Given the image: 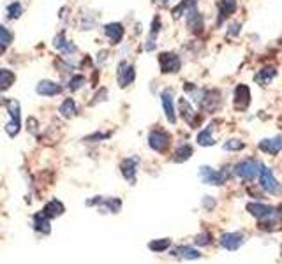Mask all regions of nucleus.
Wrapping results in <instances>:
<instances>
[{"label":"nucleus","instance_id":"f257e3e1","mask_svg":"<svg viewBox=\"0 0 282 264\" xmlns=\"http://www.w3.org/2000/svg\"><path fill=\"white\" fill-rule=\"evenodd\" d=\"M261 166L258 161H254V159H245V161L238 162L235 167H233V171H235V174L238 178H242V180L245 181H252L256 176H259V171H261Z\"/></svg>","mask_w":282,"mask_h":264},{"label":"nucleus","instance_id":"f03ea898","mask_svg":"<svg viewBox=\"0 0 282 264\" xmlns=\"http://www.w3.org/2000/svg\"><path fill=\"white\" fill-rule=\"evenodd\" d=\"M259 185H261L263 191H266L272 196H280L282 194V187L280 183L275 180L272 169H268L266 166H261V171H259Z\"/></svg>","mask_w":282,"mask_h":264},{"label":"nucleus","instance_id":"7ed1b4c3","mask_svg":"<svg viewBox=\"0 0 282 264\" xmlns=\"http://www.w3.org/2000/svg\"><path fill=\"white\" fill-rule=\"evenodd\" d=\"M199 178H201L203 183H208V185H215V187H219V185L226 183V180L229 178V173L226 169L215 171L214 167H210V166H203L201 169H199Z\"/></svg>","mask_w":282,"mask_h":264},{"label":"nucleus","instance_id":"20e7f679","mask_svg":"<svg viewBox=\"0 0 282 264\" xmlns=\"http://www.w3.org/2000/svg\"><path fill=\"white\" fill-rule=\"evenodd\" d=\"M169 144H171V136L166 131H162V129H154V131L148 134V146L154 152L162 154V152L168 150Z\"/></svg>","mask_w":282,"mask_h":264},{"label":"nucleus","instance_id":"39448f33","mask_svg":"<svg viewBox=\"0 0 282 264\" xmlns=\"http://www.w3.org/2000/svg\"><path fill=\"white\" fill-rule=\"evenodd\" d=\"M159 65H161V72L164 74H175L180 70L182 60L177 53H171V51H166V53L159 55Z\"/></svg>","mask_w":282,"mask_h":264},{"label":"nucleus","instance_id":"423d86ee","mask_svg":"<svg viewBox=\"0 0 282 264\" xmlns=\"http://www.w3.org/2000/svg\"><path fill=\"white\" fill-rule=\"evenodd\" d=\"M259 229H265V231H277L282 229V208H275L266 215L265 218L259 220Z\"/></svg>","mask_w":282,"mask_h":264},{"label":"nucleus","instance_id":"0eeeda50","mask_svg":"<svg viewBox=\"0 0 282 264\" xmlns=\"http://www.w3.org/2000/svg\"><path fill=\"white\" fill-rule=\"evenodd\" d=\"M178 109H180V115L182 118H184L185 122H187L189 125H191L192 129H196L199 125V115L194 111V107H192V104L189 102L185 97H182L180 100H178Z\"/></svg>","mask_w":282,"mask_h":264},{"label":"nucleus","instance_id":"6e6552de","mask_svg":"<svg viewBox=\"0 0 282 264\" xmlns=\"http://www.w3.org/2000/svg\"><path fill=\"white\" fill-rule=\"evenodd\" d=\"M161 104H162V109H164V115H166V118H168L169 124H177L175 95H173V90L166 88L164 92H161Z\"/></svg>","mask_w":282,"mask_h":264},{"label":"nucleus","instance_id":"1a4fd4ad","mask_svg":"<svg viewBox=\"0 0 282 264\" xmlns=\"http://www.w3.org/2000/svg\"><path fill=\"white\" fill-rule=\"evenodd\" d=\"M117 80H118V85H120L122 88L129 87V85H131L132 81L136 80L134 65H131L129 62H120L118 70H117Z\"/></svg>","mask_w":282,"mask_h":264},{"label":"nucleus","instance_id":"9d476101","mask_svg":"<svg viewBox=\"0 0 282 264\" xmlns=\"http://www.w3.org/2000/svg\"><path fill=\"white\" fill-rule=\"evenodd\" d=\"M138 164H139V159L138 157H127V159H124V161H122V164H120L122 176H124L131 185L136 183V173H138Z\"/></svg>","mask_w":282,"mask_h":264},{"label":"nucleus","instance_id":"9b49d317","mask_svg":"<svg viewBox=\"0 0 282 264\" xmlns=\"http://www.w3.org/2000/svg\"><path fill=\"white\" fill-rule=\"evenodd\" d=\"M251 104V90L247 85H238L235 88V95H233V106L238 111H245Z\"/></svg>","mask_w":282,"mask_h":264},{"label":"nucleus","instance_id":"f8f14e48","mask_svg":"<svg viewBox=\"0 0 282 264\" xmlns=\"http://www.w3.org/2000/svg\"><path fill=\"white\" fill-rule=\"evenodd\" d=\"M36 92L41 97H55V95L62 94V85L55 83V81H51V80H43L37 83Z\"/></svg>","mask_w":282,"mask_h":264},{"label":"nucleus","instance_id":"ddd939ff","mask_svg":"<svg viewBox=\"0 0 282 264\" xmlns=\"http://www.w3.org/2000/svg\"><path fill=\"white\" fill-rule=\"evenodd\" d=\"M102 33L110 39L111 44H120V41L124 39V33H125V28L122 23H117V21H113V23H108L102 27Z\"/></svg>","mask_w":282,"mask_h":264},{"label":"nucleus","instance_id":"4468645a","mask_svg":"<svg viewBox=\"0 0 282 264\" xmlns=\"http://www.w3.org/2000/svg\"><path fill=\"white\" fill-rule=\"evenodd\" d=\"M221 245L226 248V250H238L240 247L243 245V234L242 233H224L221 236Z\"/></svg>","mask_w":282,"mask_h":264},{"label":"nucleus","instance_id":"2eb2a0df","mask_svg":"<svg viewBox=\"0 0 282 264\" xmlns=\"http://www.w3.org/2000/svg\"><path fill=\"white\" fill-rule=\"evenodd\" d=\"M259 150L263 154H268V155H277L282 150V137L275 136V137H270V139H263L259 143Z\"/></svg>","mask_w":282,"mask_h":264},{"label":"nucleus","instance_id":"dca6fc26","mask_svg":"<svg viewBox=\"0 0 282 264\" xmlns=\"http://www.w3.org/2000/svg\"><path fill=\"white\" fill-rule=\"evenodd\" d=\"M53 46L57 48V50L60 51L62 55L76 53V46H74L70 41H67V37H65V32H60V33H57V35H55Z\"/></svg>","mask_w":282,"mask_h":264},{"label":"nucleus","instance_id":"f3484780","mask_svg":"<svg viewBox=\"0 0 282 264\" xmlns=\"http://www.w3.org/2000/svg\"><path fill=\"white\" fill-rule=\"evenodd\" d=\"M236 11V0H219V18L217 25H222Z\"/></svg>","mask_w":282,"mask_h":264},{"label":"nucleus","instance_id":"a211bd4d","mask_svg":"<svg viewBox=\"0 0 282 264\" xmlns=\"http://www.w3.org/2000/svg\"><path fill=\"white\" fill-rule=\"evenodd\" d=\"M94 204H101V206L108 208L111 213H118V210L122 208V201L117 198H95L87 201V206H94Z\"/></svg>","mask_w":282,"mask_h":264},{"label":"nucleus","instance_id":"6ab92c4d","mask_svg":"<svg viewBox=\"0 0 282 264\" xmlns=\"http://www.w3.org/2000/svg\"><path fill=\"white\" fill-rule=\"evenodd\" d=\"M187 25H189V28H191L192 32L194 33H199L203 30V16L199 14V11L196 9V6L194 7H191V9L187 11Z\"/></svg>","mask_w":282,"mask_h":264},{"label":"nucleus","instance_id":"aec40b11","mask_svg":"<svg viewBox=\"0 0 282 264\" xmlns=\"http://www.w3.org/2000/svg\"><path fill=\"white\" fill-rule=\"evenodd\" d=\"M275 76H277V69H275V67H272V65H268V67H263V69L259 70L258 74H256L254 81L258 85H261V87H266V85L272 83Z\"/></svg>","mask_w":282,"mask_h":264},{"label":"nucleus","instance_id":"412c9836","mask_svg":"<svg viewBox=\"0 0 282 264\" xmlns=\"http://www.w3.org/2000/svg\"><path fill=\"white\" fill-rule=\"evenodd\" d=\"M175 257H182V259H187V261H192V259H199L201 257V254H199V250H196V248H192L191 245H180V247H177L175 250L171 252Z\"/></svg>","mask_w":282,"mask_h":264},{"label":"nucleus","instance_id":"4be33fe9","mask_svg":"<svg viewBox=\"0 0 282 264\" xmlns=\"http://www.w3.org/2000/svg\"><path fill=\"white\" fill-rule=\"evenodd\" d=\"M272 210H273V206H268V204H263V203H249L247 204V211L252 215V217L258 218V220L265 218Z\"/></svg>","mask_w":282,"mask_h":264},{"label":"nucleus","instance_id":"5701e85b","mask_svg":"<svg viewBox=\"0 0 282 264\" xmlns=\"http://www.w3.org/2000/svg\"><path fill=\"white\" fill-rule=\"evenodd\" d=\"M58 113H60V117L64 118H73L78 115V104L76 100H74L73 97H67L62 100L60 107H58Z\"/></svg>","mask_w":282,"mask_h":264},{"label":"nucleus","instance_id":"b1692460","mask_svg":"<svg viewBox=\"0 0 282 264\" xmlns=\"http://www.w3.org/2000/svg\"><path fill=\"white\" fill-rule=\"evenodd\" d=\"M6 109H7V113H9V120L14 122V124H18V125H21V106H20V102L14 100V99L6 100Z\"/></svg>","mask_w":282,"mask_h":264},{"label":"nucleus","instance_id":"393cba45","mask_svg":"<svg viewBox=\"0 0 282 264\" xmlns=\"http://www.w3.org/2000/svg\"><path fill=\"white\" fill-rule=\"evenodd\" d=\"M16 81V74L11 69H0V94L9 90Z\"/></svg>","mask_w":282,"mask_h":264},{"label":"nucleus","instance_id":"a878e982","mask_svg":"<svg viewBox=\"0 0 282 264\" xmlns=\"http://www.w3.org/2000/svg\"><path fill=\"white\" fill-rule=\"evenodd\" d=\"M64 211H65L64 204H62L60 201L53 199V201H50V203H48L46 206H44L43 213L46 215L48 218H53V217H58V215H62Z\"/></svg>","mask_w":282,"mask_h":264},{"label":"nucleus","instance_id":"bb28decb","mask_svg":"<svg viewBox=\"0 0 282 264\" xmlns=\"http://www.w3.org/2000/svg\"><path fill=\"white\" fill-rule=\"evenodd\" d=\"M34 229L36 231H39V233H43V234H48L51 231L50 218H48L44 213H37L34 217Z\"/></svg>","mask_w":282,"mask_h":264},{"label":"nucleus","instance_id":"cd10ccee","mask_svg":"<svg viewBox=\"0 0 282 264\" xmlns=\"http://www.w3.org/2000/svg\"><path fill=\"white\" fill-rule=\"evenodd\" d=\"M211 131H214V125L211 124L206 129H203V131L198 134V144H201V146H214L215 139H214V136H211Z\"/></svg>","mask_w":282,"mask_h":264},{"label":"nucleus","instance_id":"c85d7f7f","mask_svg":"<svg viewBox=\"0 0 282 264\" xmlns=\"http://www.w3.org/2000/svg\"><path fill=\"white\" fill-rule=\"evenodd\" d=\"M6 14L9 20H18V18H21V14H23V6H21L18 0H14V2H11L9 6L6 7Z\"/></svg>","mask_w":282,"mask_h":264},{"label":"nucleus","instance_id":"c756f323","mask_svg":"<svg viewBox=\"0 0 282 264\" xmlns=\"http://www.w3.org/2000/svg\"><path fill=\"white\" fill-rule=\"evenodd\" d=\"M85 83H87V78H85L83 74H74V76L69 78L67 88L70 92H78V90H81V88L85 87Z\"/></svg>","mask_w":282,"mask_h":264},{"label":"nucleus","instance_id":"7c9ffc66","mask_svg":"<svg viewBox=\"0 0 282 264\" xmlns=\"http://www.w3.org/2000/svg\"><path fill=\"white\" fill-rule=\"evenodd\" d=\"M192 155V146L191 144H182V146H178V150L175 152V157H173V161L175 162H185L189 157Z\"/></svg>","mask_w":282,"mask_h":264},{"label":"nucleus","instance_id":"2f4dec72","mask_svg":"<svg viewBox=\"0 0 282 264\" xmlns=\"http://www.w3.org/2000/svg\"><path fill=\"white\" fill-rule=\"evenodd\" d=\"M169 247H171V240H168V238H164V240H155L148 243V248H150L152 252H164L166 248H169Z\"/></svg>","mask_w":282,"mask_h":264},{"label":"nucleus","instance_id":"473e14b6","mask_svg":"<svg viewBox=\"0 0 282 264\" xmlns=\"http://www.w3.org/2000/svg\"><path fill=\"white\" fill-rule=\"evenodd\" d=\"M13 41H14V33L11 32L6 25H0V44L7 48Z\"/></svg>","mask_w":282,"mask_h":264},{"label":"nucleus","instance_id":"72a5a7b5","mask_svg":"<svg viewBox=\"0 0 282 264\" xmlns=\"http://www.w3.org/2000/svg\"><path fill=\"white\" fill-rule=\"evenodd\" d=\"M243 148H245V144L240 139H229L224 143V150H228V152H240V150H243Z\"/></svg>","mask_w":282,"mask_h":264},{"label":"nucleus","instance_id":"f704fd0d","mask_svg":"<svg viewBox=\"0 0 282 264\" xmlns=\"http://www.w3.org/2000/svg\"><path fill=\"white\" fill-rule=\"evenodd\" d=\"M106 137H110V132H95V134H92V136L85 137V141H87V143H95V141H102V139H106Z\"/></svg>","mask_w":282,"mask_h":264},{"label":"nucleus","instance_id":"c9c22d12","mask_svg":"<svg viewBox=\"0 0 282 264\" xmlns=\"http://www.w3.org/2000/svg\"><path fill=\"white\" fill-rule=\"evenodd\" d=\"M210 241H211L210 233H201L196 236V245H210Z\"/></svg>","mask_w":282,"mask_h":264},{"label":"nucleus","instance_id":"e433bc0d","mask_svg":"<svg viewBox=\"0 0 282 264\" xmlns=\"http://www.w3.org/2000/svg\"><path fill=\"white\" fill-rule=\"evenodd\" d=\"M203 206H205L206 210H214V208H215V201L208 196V198L203 199Z\"/></svg>","mask_w":282,"mask_h":264},{"label":"nucleus","instance_id":"4c0bfd02","mask_svg":"<svg viewBox=\"0 0 282 264\" xmlns=\"http://www.w3.org/2000/svg\"><path fill=\"white\" fill-rule=\"evenodd\" d=\"M28 131L30 132H37V120L36 118H28Z\"/></svg>","mask_w":282,"mask_h":264},{"label":"nucleus","instance_id":"58836bf2","mask_svg":"<svg viewBox=\"0 0 282 264\" xmlns=\"http://www.w3.org/2000/svg\"><path fill=\"white\" fill-rule=\"evenodd\" d=\"M231 30H229V35H238V32H240V23H235V25H231Z\"/></svg>","mask_w":282,"mask_h":264},{"label":"nucleus","instance_id":"ea45409f","mask_svg":"<svg viewBox=\"0 0 282 264\" xmlns=\"http://www.w3.org/2000/svg\"><path fill=\"white\" fill-rule=\"evenodd\" d=\"M157 2H159V4H166L168 0H157Z\"/></svg>","mask_w":282,"mask_h":264},{"label":"nucleus","instance_id":"a19ab883","mask_svg":"<svg viewBox=\"0 0 282 264\" xmlns=\"http://www.w3.org/2000/svg\"><path fill=\"white\" fill-rule=\"evenodd\" d=\"M0 104H4V99L2 97H0Z\"/></svg>","mask_w":282,"mask_h":264},{"label":"nucleus","instance_id":"79ce46f5","mask_svg":"<svg viewBox=\"0 0 282 264\" xmlns=\"http://www.w3.org/2000/svg\"><path fill=\"white\" fill-rule=\"evenodd\" d=\"M280 254H282V247H280Z\"/></svg>","mask_w":282,"mask_h":264}]
</instances>
